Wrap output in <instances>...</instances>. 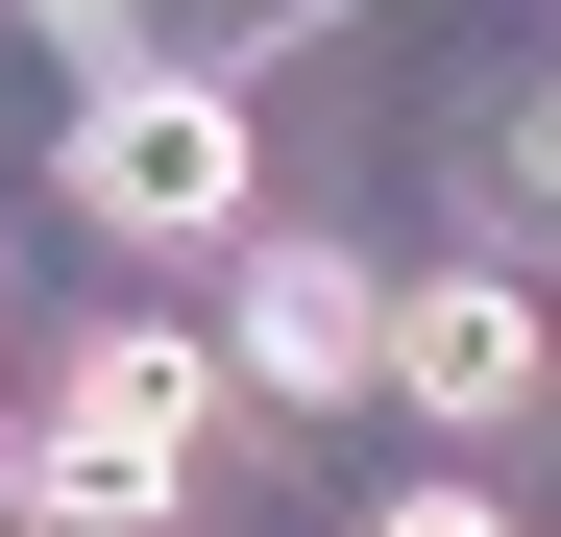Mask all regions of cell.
Returning <instances> with one entry per match:
<instances>
[{"mask_svg":"<svg viewBox=\"0 0 561 537\" xmlns=\"http://www.w3.org/2000/svg\"><path fill=\"white\" fill-rule=\"evenodd\" d=\"M513 171H537V196H561V99H537V123H513Z\"/></svg>","mask_w":561,"mask_h":537,"instance_id":"7","label":"cell"},{"mask_svg":"<svg viewBox=\"0 0 561 537\" xmlns=\"http://www.w3.org/2000/svg\"><path fill=\"white\" fill-rule=\"evenodd\" d=\"M366 537H513V513H489V489L439 465V489H366Z\"/></svg>","mask_w":561,"mask_h":537,"instance_id":"6","label":"cell"},{"mask_svg":"<svg viewBox=\"0 0 561 537\" xmlns=\"http://www.w3.org/2000/svg\"><path fill=\"white\" fill-rule=\"evenodd\" d=\"M366 367H391V294H366V244H244V391L342 415Z\"/></svg>","mask_w":561,"mask_h":537,"instance_id":"4","label":"cell"},{"mask_svg":"<svg viewBox=\"0 0 561 537\" xmlns=\"http://www.w3.org/2000/svg\"><path fill=\"white\" fill-rule=\"evenodd\" d=\"M537 367H561V342H537L513 268H415V294H391V391H415L439 439H513V415H537Z\"/></svg>","mask_w":561,"mask_h":537,"instance_id":"2","label":"cell"},{"mask_svg":"<svg viewBox=\"0 0 561 537\" xmlns=\"http://www.w3.org/2000/svg\"><path fill=\"white\" fill-rule=\"evenodd\" d=\"M49 439H73V465H147V489H196L220 367H196L171 318H99V342H73V391H49Z\"/></svg>","mask_w":561,"mask_h":537,"instance_id":"3","label":"cell"},{"mask_svg":"<svg viewBox=\"0 0 561 537\" xmlns=\"http://www.w3.org/2000/svg\"><path fill=\"white\" fill-rule=\"evenodd\" d=\"M0 513H25V537H171L196 489H147V465H73V439H0Z\"/></svg>","mask_w":561,"mask_h":537,"instance_id":"5","label":"cell"},{"mask_svg":"<svg viewBox=\"0 0 561 537\" xmlns=\"http://www.w3.org/2000/svg\"><path fill=\"white\" fill-rule=\"evenodd\" d=\"M73 196H99L123 244H244V99H220V73H99Z\"/></svg>","mask_w":561,"mask_h":537,"instance_id":"1","label":"cell"},{"mask_svg":"<svg viewBox=\"0 0 561 537\" xmlns=\"http://www.w3.org/2000/svg\"><path fill=\"white\" fill-rule=\"evenodd\" d=\"M49 25H99V0H49Z\"/></svg>","mask_w":561,"mask_h":537,"instance_id":"8","label":"cell"}]
</instances>
